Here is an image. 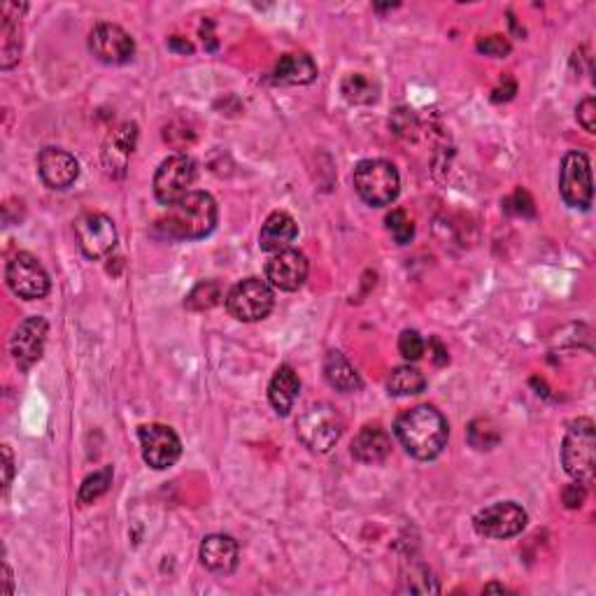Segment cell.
<instances>
[{"label": "cell", "instance_id": "6da1fadb", "mask_svg": "<svg viewBox=\"0 0 596 596\" xmlns=\"http://www.w3.org/2000/svg\"><path fill=\"white\" fill-rule=\"evenodd\" d=\"M217 219L215 198L208 191H189L154 224V233L168 240H201L215 231Z\"/></svg>", "mask_w": 596, "mask_h": 596}, {"label": "cell", "instance_id": "7a4b0ae2", "mask_svg": "<svg viewBox=\"0 0 596 596\" xmlns=\"http://www.w3.org/2000/svg\"><path fill=\"white\" fill-rule=\"evenodd\" d=\"M394 434L410 457L431 461L445 450L450 427H447L441 410H436L434 406H415L399 415L394 424Z\"/></svg>", "mask_w": 596, "mask_h": 596}, {"label": "cell", "instance_id": "3957f363", "mask_svg": "<svg viewBox=\"0 0 596 596\" xmlns=\"http://www.w3.org/2000/svg\"><path fill=\"white\" fill-rule=\"evenodd\" d=\"M562 464L576 482L592 485L596 471V431L594 422L578 417L569 424L562 443Z\"/></svg>", "mask_w": 596, "mask_h": 596}, {"label": "cell", "instance_id": "277c9868", "mask_svg": "<svg viewBox=\"0 0 596 596\" xmlns=\"http://www.w3.org/2000/svg\"><path fill=\"white\" fill-rule=\"evenodd\" d=\"M354 189L364 203L373 208H385L396 201L401 191L399 170L385 159L359 161L354 168Z\"/></svg>", "mask_w": 596, "mask_h": 596}, {"label": "cell", "instance_id": "5b68a950", "mask_svg": "<svg viewBox=\"0 0 596 596\" xmlns=\"http://www.w3.org/2000/svg\"><path fill=\"white\" fill-rule=\"evenodd\" d=\"M345 422L340 413L329 403H315L298 417L296 434L310 452L326 454L343 436Z\"/></svg>", "mask_w": 596, "mask_h": 596}, {"label": "cell", "instance_id": "8992f818", "mask_svg": "<svg viewBox=\"0 0 596 596\" xmlns=\"http://www.w3.org/2000/svg\"><path fill=\"white\" fill-rule=\"evenodd\" d=\"M226 310L238 322H261L275 305L273 287L261 278H247L229 289L224 298Z\"/></svg>", "mask_w": 596, "mask_h": 596}, {"label": "cell", "instance_id": "52a82bcc", "mask_svg": "<svg viewBox=\"0 0 596 596\" xmlns=\"http://www.w3.org/2000/svg\"><path fill=\"white\" fill-rule=\"evenodd\" d=\"M559 194L564 203L576 210H590L594 187H592V168L590 159L583 152H569L562 159L559 168Z\"/></svg>", "mask_w": 596, "mask_h": 596}, {"label": "cell", "instance_id": "ba28073f", "mask_svg": "<svg viewBox=\"0 0 596 596\" xmlns=\"http://www.w3.org/2000/svg\"><path fill=\"white\" fill-rule=\"evenodd\" d=\"M196 182V163L187 154L168 156L154 173V196L161 205H173L189 194Z\"/></svg>", "mask_w": 596, "mask_h": 596}, {"label": "cell", "instance_id": "9c48e42d", "mask_svg": "<svg viewBox=\"0 0 596 596\" xmlns=\"http://www.w3.org/2000/svg\"><path fill=\"white\" fill-rule=\"evenodd\" d=\"M5 280L7 287L19 298H26V301H40V298L49 294V287H52L45 266L28 252L14 254V257L7 261Z\"/></svg>", "mask_w": 596, "mask_h": 596}, {"label": "cell", "instance_id": "30bf717a", "mask_svg": "<svg viewBox=\"0 0 596 596\" xmlns=\"http://www.w3.org/2000/svg\"><path fill=\"white\" fill-rule=\"evenodd\" d=\"M75 238L87 259H105L117 247V226L108 215L89 212L75 222Z\"/></svg>", "mask_w": 596, "mask_h": 596}, {"label": "cell", "instance_id": "8fae6325", "mask_svg": "<svg viewBox=\"0 0 596 596\" xmlns=\"http://www.w3.org/2000/svg\"><path fill=\"white\" fill-rule=\"evenodd\" d=\"M138 438L145 464L156 468V471H166L182 457L180 436L166 424H143L138 429Z\"/></svg>", "mask_w": 596, "mask_h": 596}, {"label": "cell", "instance_id": "7c38bea8", "mask_svg": "<svg viewBox=\"0 0 596 596\" xmlns=\"http://www.w3.org/2000/svg\"><path fill=\"white\" fill-rule=\"evenodd\" d=\"M473 527L485 538H496V541L513 538L522 534V529L527 527V510L517 506L515 501L494 503V506L480 510V513L475 515Z\"/></svg>", "mask_w": 596, "mask_h": 596}, {"label": "cell", "instance_id": "4fadbf2b", "mask_svg": "<svg viewBox=\"0 0 596 596\" xmlns=\"http://www.w3.org/2000/svg\"><path fill=\"white\" fill-rule=\"evenodd\" d=\"M89 49L98 61L108 63V66H124L136 54V42L122 26L98 24L89 33Z\"/></svg>", "mask_w": 596, "mask_h": 596}, {"label": "cell", "instance_id": "5bb4252c", "mask_svg": "<svg viewBox=\"0 0 596 596\" xmlns=\"http://www.w3.org/2000/svg\"><path fill=\"white\" fill-rule=\"evenodd\" d=\"M49 324L45 317H28L17 326L14 336L10 340V352L21 371H31V368L42 359L47 345Z\"/></svg>", "mask_w": 596, "mask_h": 596}, {"label": "cell", "instance_id": "9a60e30c", "mask_svg": "<svg viewBox=\"0 0 596 596\" xmlns=\"http://www.w3.org/2000/svg\"><path fill=\"white\" fill-rule=\"evenodd\" d=\"M308 257L298 250H282L273 254L266 266V282L280 292H296L308 280Z\"/></svg>", "mask_w": 596, "mask_h": 596}, {"label": "cell", "instance_id": "2e32d148", "mask_svg": "<svg viewBox=\"0 0 596 596\" xmlns=\"http://www.w3.org/2000/svg\"><path fill=\"white\" fill-rule=\"evenodd\" d=\"M38 173L49 189H70L80 177V163L61 147H45L38 154Z\"/></svg>", "mask_w": 596, "mask_h": 596}, {"label": "cell", "instance_id": "e0dca14e", "mask_svg": "<svg viewBox=\"0 0 596 596\" xmlns=\"http://www.w3.org/2000/svg\"><path fill=\"white\" fill-rule=\"evenodd\" d=\"M201 562L215 576H229L238 569V543L226 534H210L201 543Z\"/></svg>", "mask_w": 596, "mask_h": 596}, {"label": "cell", "instance_id": "ac0fdd59", "mask_svg": "<svg viewBox=\"0 0 596 596\" xmlns=\"http://www.w3.org/2000/svg\"><path fill=\"white\" fill-rule=\"evenodd\" d=\"M392 452V438L380 424H366L352 441V454L361 464H380Z\"/></svg>", "mask_w": 596, "mask_h": 596}, {"label": "cell", "instance_id": "d6986e66", "mask_svg": "<svg viewBox=\"0 0 596 596\" xmlns=\"http://www.w3.org/2000/svg\"><path fill=\"white\" fill-rule=\"evenodd\" d=\"M296 236H298L296 219L289 215V212L278 210L266 219L264 226H261L259 245L264 252L278 254L282 250H289V245L294 243Z\"/></svg>", "mask_w": 596, "mask_h": 596}, {"label": "cell", "instance_id": "ffe728a7", "mask_svg": "<svg viewBox=\"0 0 596 596\" xmlns=\"http://www.w3.org/2000/svg\"><path fill=\"white\" fill-rule=\"evenodd\" d=\"M298 392H301V380H298L294 368L287 364L280 366L271 378V385H268V401H271L275 413L287 417L298 399Z\"/></svg>", "mask_w": 596, "mask_h": 596}, {"label": "cell", "instance_id": "44dd1931", "mask_svg": "<svg viewBox=\"0 0 596 596\" xmlns=\"http://www.w3.org/2000/svg\"><path fill=\"white\" fill-rule=\"evenodd\" d=\"M26 5L5 3L3 5V45H0V66L3 70H10L19 61L21 54V28H19V12H24Z\"/></svg>", "mask_w": 596, "mask_h": 596}, {"label": "cell", "instance_id": "7402d4cb", "mask_svg": "<svg viewBox=\"0 0 596 596\" xmlns=\"http://www.w3.org/2000/svg\"><path fill=\"white\" fill-rule=\"evenodd\" d=\"M275 80L282 84H292V87H303L317 80V63L312 56L298 52L285 54L275 66Z\"/></svg>", "mask_w": 596, "mask_h": 596}, {"label": "cell", "instance_id": "603a6c76", "mask_svg": "<svg viewBox=\"0 0 596 596\" xmlns=\"http://www.w3.org/2000/svg\"><path fill=\"white\" fill-rule=\"evenodd\" d=\"M324 375H326V382L343 394H352V392H359L361 389L359 373L354 371V366L350 364V361H347L343 354L336 350L326 354Z\"/></svg>", "mask_w": 596, "mask_h": 596}, {"label": "cell", "instance_id": "cb8c5ba5", "mask_svg": "<svg viewBox=\"0 0 596 596\" xmlns=\"http://www.w3.org/2000/svg\"><path fill=\"white\" fill-rule=\"evenodd\" d=\"M136 138H138L136 124H124L122 129L115 131V136L110 138V143L103 152V159H105V166H108V170L119 168V175L124 173L126 159H129L131 152H133Z\"/></svg>", "mask_w": 596, "mask_h": 596}, {"label": "cell", "instance_id": "d4e9b609", "mask_svg": "<svg viewBox=\"0 0 596 596\" xmlns=\"http://www.w3.org/2000/svg\"><path fill=\"white\" fill-rule=\"evenodd\" d=\"M387 389L392 396H415L427 389V378L415 366H396L387 378Z\"/></svg>", "mask_w": 596, "mask_h": 596}, {"label": "cell", "instance_id": "484cf974", "mask_svg": "<svg viewBox=\"0 0 596 596\" xmlns=\"http://www.w3.org/2000/svg\"><path fill=\"white\" fill-rule=\"evenodd\" d=\"M340 91H343L347 103L371 105V103L378 101L380 87H378V82H373L368 75L352 73V75L345 77L343 84H340Z\"/></svg>", "mask_w": 596, "mask_h": 596}, {"label": "cell", "instance_id": "4316f807", "mask_svg": "<svg viewBox=\"0 0 596 596\" xmlns=\"http://www.w3.org/2000/svg\"><path fill=\"white\" fill-rule=\"evenodd\" d=\"M222 298H224V289L217 280H203V282H198L194 289H191V294L187 296L184 305L194 312H205V310L215 308Z\"/></svg>", "mask_w": 596, "mask_h": 596}, {"label": "cell", "instance_id": "83f0119b", "mask_svg": "<svg viewBox=\"0 0 596 596\" xmlns=\"http://www.w3.org/2000/svg\"><path fill=\"white\" fill-rule=\"evenodd\" d=\"M468 443H471L475 450H492L501 443V431L492 420H473L468 424Z\"/></svg>", "mask_w": 596, "mask_h": 596}, {"label": "cell", "instance_id": "f1b7e54d", "mask_svg": "<svg viewBox=\"0 0 596 596\" xmlns=\"http://www.w3.org/2000/svg\"><path fill=\"white\" fill-rule=\"evenodd\" d=\"M110 485H112V466H103L101 471L91 473L89 478H84V482L80 485V494H77L80 496V503L87 506V503L98 501L105 492H108Z\"/></svg>", "mask_w": 596, "mask_h": 596}, {"label": "cell", "instance_id": "f546056e", "mask_svg": "<svg viewBox=\"0 0 596 596\" xmlns=\"http://www.w3.org/2000/svg\"><path fill=\"white\" fill-rule=\"evenodd\" d=\"M387 229L392 231V236L399 245H408L415 236V226L403 210L389 212V215H387Z\"/></svg>", "mask_w": 596, "mask_h": 596}, {"label": "cell", "instance_id": "4dcf8cb0", "mask_svg": "<svg viewBox=\"0 0 596 596\" xmlns=\"http://www.w3.org/2000/svg\"><path fill=\"white\" fill-rule=\"evenodd\" d=\"M399 352L403 354V359L408 361H417L422 359L424 354V340L417 331H403L399 338Z\"/></svg>", "mask_w": 596, "mask_h": 596}, {"label": "cell", "instance_id": "1f68e13d", "mask_svg": "<svg viewBox=\"0 0 596 596\" xmlns=\"http://www.w3.org/2000/svg\"><path fill=\"white\" fill-rule=\"evenodd\" d=\"M478 49L480 52H485L487 56H496V59H501V56H506L510 52V42L503 38V35H489V38L478 42Z\"/></svg>", "mask_w": 596, "mask_h": 596}, {"label": "cell", "instance_id": "d6a6232c", "mask_svg": "<svg viewBox=\"0 0 596 596\" xmlns=\"http://www.w3.org/2000/svg\"><path fill=\"white\" fill-rule=\"evenodd\" d=\"M578 122L587 133L596 131V101L592 96L578 105Z\"/></svg>", "mask_w": 596, "mask_h": 596}, {"label": "cell", "instance_id": "836d02e7", "mask_svg": "<svg viewBox=\"0 0 596 596\" xmlns=\"http://www.w3.org/2000/svg\"><path fill=\"white\" fill-rule=\"evenodd\" d=\"M585 501V485L583 482H576V485H569L564 489V503L569 508H580Z\"/></svg>", "mask_w": 596, "mask_h": 596}, {"label": "cell", "instance_id": "e575fe53", "mask_svg": "<svg viewBox=\"0 0 596 596\" xmlns=\"http://www.w3.org/2000/svg\"><path fill=\"white\" fill-rule=\"evenodd\" d=\"M3 459H5V478H3V489L10 487L12 475H14V457L10 445H3Z\"/></svg>", "mask_w": 596, "mask_h": 596}, {"label": "cell", "instance_id": "d590c367", "mask_svg": "<svg viewBox=\"0 0 596 596\" xmlns=\"http://www.w3.org/2000/svg\"><path fill=\"white\" fill-rule=\"evenodd\" d=\"M168 47L173 49V52H182V54H191V52H194V45H191L189 40H182L180 35H175V38H170Z\"/></svg>", "mask_w": 596, "mask_h": 596}]
</instances>
